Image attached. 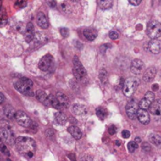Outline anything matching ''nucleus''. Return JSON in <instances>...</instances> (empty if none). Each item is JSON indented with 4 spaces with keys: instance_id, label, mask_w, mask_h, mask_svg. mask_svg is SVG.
Wrapping results in <instances>:
<instances>
[{
    "instance_id": "obj_1",
    "label": "nucleus",
    "mask_w": 161,
    "mask_h": 161,
    "mask_svg": "<svg viewBox=\"0 0 161 161\" xmlns=\"http://www.w3.org/2000/svg\"><path fill=\"white\" fill-rule=\"evenodd\" d=\"M15 146L17 151L23 157L29 159L34 157L36 150V143L32 138L28 137H19L16 138Z\"/></svg>"
},
{
    "instance_id": "obj_2",
    "label": "nucleus",
    "mask_w": 161,
    "mask_h": 161,
    "mask_svg": "<svg viewBox=\"0 0 161 161\" xmlns=\"http://www.w3.org/2000/svg\"><path fill=\"white\" fill-rule=\"evenodd\" d=\"M32 86V81L26 77H21L14 83V87L25 95L33 96Z\"/></svg>"
},
{
    "instance_id": "obj_3",
    "label": "nucleus",
    "mask_w": 161,
    "mask_h": 161,
    "mask_svg": "<svg viewBox=\"0 0 161 161\" xmlns=\"http://www.w3.org/2000/svg\"><path fill=\"white\" fill-rule=\"evenodd\" d=\"M140 84V80L138 77H129L124 81L123 86V92L127 97H130L135 93Z\"/></svg>"
},
{
    "instance_id": "obj_4",
    "label": "nucleus",
    "mask_w": 161,
    "mask_h": 161,
    "mask_svg": "<svg viewBox=\"0 0 161 161\" xmlns=\"http://www.w3.org/2000/svg\"><path fill=\"white\" fill-rule=\"evenodd\" d=\"M146 32L152 39H157L161 36V24L157 20L149 22L147 25Z\"/></svg>"
},
{
    "instance_id": "obj_5",
    "label": "nucleus",
    "mask_w": 161,
    "mask_h": 161,
    "mask_svg": "<svg viewBox=\"0 0 161 161\" xmlns=\"http://www.w3.org/2000/svg\"><path fill=\"white\" fill-rule=\"evenodd\" d=\"M86 71L78 57L75 56L73 58V75L77 80H80L86 75Z\"/></svg>"
},
{
    "instance_id": "obj_6",
    "label": "nucleus",
    "mask_w": 161,
    "mask_h": 161,
    "mask_svg": "<svg viewBox=\"0 0 161 161\" xmlns=\"http://www.w3.org/2000/svg\"><path fill=\"white\" fill-rule=\"evenodd\" d=\"M54 66V60L52 55L47 54L42 57L39 62V68L41 71L48 72Z\"/></svg>"
},
{
    "instance_id": "obj_7",
    "label": "nucleus",
    "mask_w": 161,
    "mask_h": 161,
    "mask_svg": "<svg viewBox=\"0 0 161 161\" xmlns=\"http://www.w3.org/2000/svg\"><path fill=\"white\" fill-rule=\"evenodd\" d=\"M0 139L3 142L8 145H13L16 142L14 133L10 129L7 128V127H1L0 128Z\"/></svg>"
},
{
    "instance_id": "obj_8",
    "label": "nucleus",
    "mask_w": 161,
    "mask_h": 161,
    "mask_svg": "<svg viewBox=\"0 0 161 161\" xmlns=\"http://www.w3.org/2000/svg\"><path fill=\"white\" fill-rule=\"evenodd\" d=\"M138 103L135 100L130 101L126 105V113L127 116L130 119H135L137 118V114L138 112Z\"/></svg>"
},
{
    "instance_id": "obj_9",
    "label": "nucleus",
    "mask_w": 161,
    "mask_h": 161,
    "mask_svg": "<svg viewBox=\"0 0 161 161\" xmlns=\"http://www.w3.org/2000/svg\"><path fill=\"white\" fill-rule=\"evenodd\" d=\"M15 119L17 122L22 127H28L31 125V118L23 111H20V110L17 111L16 113Z\"/></svg>"
},
{
    "instance_id": "obj_10",
    "label": "nucleus",
    "mask_w": 161,
    "mask_h": 161,
    "mask_svg": "<svg viewBox=\"0 0 161 161\" xmlns=\"http://www.w3.org/2000/svg\"><path fill=\"white\" fill-rule=\"evenodd\" d=\"M154 98H155V95L151 91H148L146 94H145L144 97L140 101L138 106L140 107L141 109L146 110L147 108H149L150 105H152L153 102H154Z\"/></svg>"
},
{
    "instance_id": "obj_11",
    "label": "nucleus",
    "mask_w": 161,
    "mask_h": 161,
    "mask_svg": "<svg viewBox=\"0 0 161 161\" xmlns=\"http://www.w3.org/2000/svg\"><path fill=\"white\" fill-rule=\"evenodd\" d=\"M145 64L140 59H135L130 65V71L135 75H139L145 71Z\"/></svg>"
},
{
    "instance_id": "obj_12",
    "label": "nucleus",
    "mask_w": 161,
    "mask_h": 161,
    "mask_svg": "<svg viewBox=\"0 0 161 161\" xmlns=\"http://www.w3.org/2000/svg\"><path fill=\"white\" fill-rule=\"evenodd\" d=\"M137 118H138L140 123L145 124V125H146V124L150 122V116H149V113H148L147 110L139 108L138 114H137Z\"/></svg>"
},
{
    "instance_id": "obj_13",
    "label": "nucleus",
    "mask_w": 161,
    "mask_h": 161,
    "mask_svg": "<svg viewBox=\"0 0 161 161\" xmlns=\"http://www.w3.org/2000/svg\"><path fill=\"white\" fill-rule=\"evenodd\" d=\"M35 33H34V26L32 23H28L26 26L25 32V39L27 42H30L34 39Z\"/></svg>"
},
{
    "instance_id": "obj_14",
    "label": "nucleus",
    "mask_w": 161,
    "mask_h": 161,
    "mask_svg": "<svg viewBox=\"0 0 161 161\" xmlns=\"http://www.w3.org/2000/svg\"><path fill=\"white\" fill-rule=\"evenodd\" d=\"M149 50L153 53H159L161 51V41L159 39H152L149 42Z\"/></svg>"
},
{
    "instance_id": "obj_15",
    "label": "nucleus",
    "mask_w": 161,
    "mask_h": 161,
    "mask_svg": "<svg viewBox=\"0 0 161 161\" xmlns=\"http://www.w3.org/2000/svg\"><path fill=\"white\" fill-rule=\"evenodd\" d=\"M149 111L153 115L161 116V99H157L149 107Z\"/></svg>"
},
{
    "instance_id": "obj_16",
    "label": "nucleus",
    "mask_w": 161,
    "mask_h": 161,
    "mask_svg": "<svg viewBox=\"0 0 161 161\" xmlns=\"http://www.w3.org/2000/svg\"><path fill=\"white\" fill-rule=\"evenodd\" d=\"M37 24L42 29H47L49 27V22L47 17L42 12H39L37 15Z\"/></svg>"
},
{
    "instance_id": "obj_17",
    "label": "nucleus",
    "mask_w": 161,
    "mask_h": 161,
    "mask_svg": "<svg viewBox=\"0 0 161 161\" xmlns=\"http://www.w3.org/2000/svg\"><path fill=\"white\" fill-rule=\"evenodd\" d=\"M156 74H157V69L154 67L149 68L148 69H146L144 72V75H143V80L144 81H146V83H149V82L152 81L153 80L155 77Z\"/></svg>"
},
{
    "instance_id": "obj_18",
    "label": "nucleus",
    "mask_w": 161,
    "mask_h": 161,
    "mask_svg": "<svg viewBox=\"0 0 161 161\" xmlns=\"http://www.w3.org/2000/svg\"><path fill=\"white\" fill-rule=\"evenodd\" d=\"M56 97L58 100V102H59L61 106L62 107V108H67L68 107H69V100L65 94H63V93L58 92L57 93Z\"/></svg>"
},
{
    "instance_id": "obj_19",
    "label": "nucleus",
    "mask_w": 161,
    "mask_h": 161,
    "mask_svg": "<svg viewBox=\"0 0 161 161\" xmlns=\"http://www.w3.org/2000/svg\"><path fill=\"white\" fill-rule=\"evenodd\" d=\"M83 36L86 38L87 40L89 41H93L96 39V37L97 36V30L94 29V28H86V29L83 31Z\"/></svg>"
},
{
    "instance_id": "obj_20",
    "label": "nucleus",
    "mask_w": 161,
    "mask_h": 161,
    "mask_svg": "<svg viewBox=\"0 0 161 161\" xmlns=\"http://www.w3.org/2000/svg\"><path fill=\"white\" fill-rule=\"evenodd\" d=\"M72 112L75 113V115L78 116H82V115H85L87 113V109L85 105H80V104H75L72 106Z\"/></svg>"
},
{
    "instance_id": "obj_21",
    "label": "nucleus",
    "mask_w": 161,
    "mask_h": 161,
    "mask_svg": "<svg viewBox=\"0 0 161 161\" xmlns=\"http://www.w3.org/2000/svg\"><path fill=\"white\" fill-rule=\"evenodd\" d=\"M68 131L71 134L72 137H73L75 139L79 140L82 138V132L80 130V128H78L75 126H71L68 128Z\"/></svg>"
},
{
    "instance_id": "obj_22",
    "label": "nucleus",
    "mask_w": 161,
    "mask_h": 161,
    "mask_svg": "<svg viewBox=\"0 0 161 161\" xmlns=\"http://www.w3.org/2000/svg\"><path fill=\"white\" fill-rule=\"evenodd\" d=\"M48 106H51L58 110L62 109V107L61 106L56 96L54 95H50L48 97Z\"/></svg>"
},
{
    "instance_id": "obj_23",
    "label": "nucleus",
    "mask_w": 161,
    "mask_h": 161,
    "mask_svg": "<svg viewBox=\"0 0 161 161\" xmlns=\"http://www.w3.org/2000/svg\"><path fill=\"white\" fill-rule=\"evenodd\" d=\"M36 97L38 100L39 101L42 103L45 104L46 105L48 106V96L47 95V94L45 93V91H37L36 93Z\"/></svg>"
},
{
    "instance_id": "obj_24",
    "label": "nucleus",
    "mask_w": 161,
    "mask_h": 161,
    "mask_svg": "<svg viewBox=\"0 0 161 161\" xmlns=\"http://www.w3.org/2000/svg\"><path fill=\"white\" fill-rule=\"evenodd\" d=\"M3 110H4V114L6 115V116L7 118H9L10 119L15 118L17 112L15 111V109L12 106H10V105H6V106H5Z\"/></svg>"
},
{
    "instance_id": "obj_25",
    "label": "nucleus",
    "mask_w": 161,
    "mask_h": 161,
    "mask_svg": "<svg viewBox=\"0 0 161 161\" xmlns=\"http://www.w3.org/2000/svg\"><path fill=\"white\" fill-rule=\"evenodd\" d=\"M54 119L57 124H58L59 125H64L66 124V122H67V117L62 113H55Z\"/></svg>"
},
{
    "instance_id": "obj_26",
    "label": "nucleus",
    "mask_w": 161,
    "mask_h": 161,
    "mask_svg": "<svg viewBox=\"0 0 161 161\" xmlns=\"http://www.w3.org/2000/svg\"><path fill=\"white\" fill-rule=\"evenodd\" d=\"M96 113H97V117L100 118L102 120H104L107 117V116H108V111L105 108H103V107L97 108V110H96Z\"/></svg>"
},
{
    "instance_id": "obj_27",
    "label": "nucleus",
    "mask_w": 161,
    "mask_h": 161,
    "mask_svg": "<svg viewBox=\"0 0 161 161\" xmlns=\"http://www.w3.org/2000/svg\"><path fill=\"white\" fill-rule=\"evenodd\" d=\"M149 141L155 146H160L161 144V137L157 134H151L149 136Z\"/></svg>"
},
{
    "instance_id": "obj_28",
    "label": "nucleus",
    "mask_w": 161,
    "mask_h": 161,
    "mask_svg": "<svg viewBox=\"0 0 161 161\" xmlns=\"http://www.w3.org/2000/svg\"><path fill=\"white\" fill-rule=\"evenodd\" d=\"M99 7L102 9H108L113 6V1L110 0H104V1H99L98 2Z\"/></svg>"
},
{
    "instance_id": "obj_29",
    "label": "nucleus",
    "mask_w": 161,
    "mask_h": 161,
    "mask_svg": "<svg viewBox=\"0 0 161 161\" xmlns=\"http://www.w3.org/2000/svg\"><path fill=\"white\" fill-rule=\"evenodd\" d=\"M99 79H100L102 83L105 84L107 83V80H108V72L105 70V69H102L99 73Z\"/></svg>"
},
{
    "instance_id": "obj_30",
    "label": "nucleus",
    "mask_w": 161,
    "mask_h": 161,
    "mask_svg": "<svg viewBox=\"0 0 161 161\" xmlns=\"http://www.w3.org/2000/svg\"><path fill=\"white\" fill-rule=\"evenodd\" d=\"M127 147H128V150L130 151V153H134L138 148V144L135 142V141H132L128 143Z\"/></svg>"
},
{
    "instance_id": "obj_31",
    "label": "nucleus",
    "mask_w": 161,
    "mask_h": 161,
    "mask_svg": "<svg viewBox=\"0 0 161 161\" xmlns=\"http://www.w3.org/2000/svg\"><path fill=\"white\" fill-rule=\"evenodd\" d=\"M0 151H1L3 154H5V155L9 156V151L8 150L6 145L4 144V142H3L1 139H0Z\"/></svg>"
},
{
    "instance_id": "obj_32",
    "label": "nucleus",
    "mask_w": 161,
    "mask_h": 161,
    "mask_svg": "<svg viewBox=\"0 0 161 161\" xmlns=\"http://www.w3.org/2000/svg\"><path fill=\"white\" fill-rule=\"evenodd\" d=\"M7 23V17L5 13H2L0 11V26H4Z\"/></svg>"
},
{
    "instance_id": "obj_33",
    "label": "nucleus",
    "mask_w": 161,
    "mask_h": 161,
    "mask_svg": "<svg viewBox=\"0 0 161 161\" xmlns=\"http://www.w3.org/2000/svg\"><path fill=\"white\" fill-rule=\"evenodd\" d=\"M27 6V2L25 1H17L16 2L14 6H15L17 9H22V8L25 7Z\"/></svg>"
},
{
    "instance_id": "obj_34",
    "label": "nucleus",
    "mask_w": 161,
    "mask_h": 161,
    "mask_svg": "<svg viewBox=\"0 0 161 161\" xmlns=\"http://www.w3.org/2000/svg\"><path fill=\"white\" fill-rule=\"evenodd\" d=\"M108 36H109V38L111 39L116 40V39H117L118 38H119V33H118L116 31L113 30V31H109V34H108Z\"/></svg>"
},
{
    "instance_id": "obj_35",
    "label": "nucleus",
    "mask_w": 161,
    "mask_h": 161,
    "mask_svg": "<svg viewBox=\"0 0 161 161\" xmlns=\"http://www.w3.org/2000/svg\"><path fill=\"white\" fill-rule=\"evenodd\" d=\"M60 32H61V35L64 38H67L68 36H69V31L68 28H62L60 29Z\"/></svg>"
},
{
    "instance_id": "obj_36",
    "label": "nucleus",
    "mask_w": 161,
    "mask_h": 161,
    "mask_svg": "<svg viewBox=\"0 0 161 161\" xmlns=\"http://www.w3.org/2000/svg\"><path fill=\"white\" fill-rule=\"evenodd\" d=\"M46 135L47 136V138H50V139H53L55 136L54 131H53L52 129H48V130H47V131H46Z\"/></svg>"
},
{
    "instance_id": "obj_37",
    "label": "nucleus",
    "mask_w": 161,
    "mask_h": 161,
    "mask_svg": "<svg viewBox=\"0 0 161 161\" xmlns=\"http://www.w3.org/2000/svg\"><path fill=\"white\" fill-rule=\"evenodd\" d=\"M142 149L144 152H149L151 150V146L148 142H144L142 146Z\"/></svg>"
},
{
    "instance_id": "obj_38",
    "label": "nucleus",
    "mask_w": 161,
    "mask_h": 161,
    "mask_svg": "<svg viewBox=\"0 0 161 161\" xmlns=\"http://www.w3.org/2000/svg\"><path fill=\"white\" fill-rule=\"evenodd\" d=\"M130 131H129V130H123V132H122V137L124 138H130Z\"/></svg>"
},
{
    "instance_id": "obj_39",
    "label": "nucleus",
    "mask_w": 161,
    "mask_h": 161,
    "mask_svg": "<svg viewBox=\"0 0 161 161\" xmlns=\"http://www.w3.org/2000/svg\"><path fill=\"white\" fill-rule=\"evenodd\" d=\"M108 132H109L110 135H115L116 132V127L114 125H112L111 127H109L108 128Z\"/></svg>"
},
{
    "instance_id": "obj_40",
    "label": "nucleus",
    "mask_w": 161,
    "mask_h": 161,
    "mask_svg": "<svg viewBox=\"0 0 161 161\" xmlns=\"http://www.w3.org/2000/svg\"><path fill=\"white\" fill-rule=\"evenodd\" d=\"M129 3L131 5H133V6H138V5L141 3V0H130L129 1Z\"/></svg>"
},
{
    "instance_id": "obj_41",
    "label": "nucleus",
    "mask_w": 161,
    "mask_h": 161,
    "mask_svg": "<svg viewBox=\"0 0 161 161\" xmlns=\"http://www.w3.org/2000/svg\"><path fill=\"white\" fill-rule=\"evenodd\" d=\"M92 160H93V159L91 156L86 155L81 158V161H92Z\"/></svg>"
},
{
    "instance_id": "obj_42",
    "label": "nucleus",
    "mask_w": 161,
    "mask_h": 161,
    "mask_svg": "<svg viewBox=\"0 0 161 161\" xmlns=\"http://www.w3.org/2000/svg\"><path fill=\"white\" fill-rule=\"evenodd\" d=\"M47 4H48L51 8H53L56 6L57 3L55 1H50V2H47Z\"/></svg>"
},
{
    "instance_id": "obj_43",
    "label": "nucleus",
    "mask_w": 161,
    "mask_h": 161,
    "mask_svg": "<svg viewBox=\"0 0 161 161\" xmlns=\"http://www.w3.org/2000/svg\"><path fill=\"white\" fill-rule=\"evenodd\" d=\"M68 157H69V158L70 159L71 161H76V160H75V156L74 154H69Z\"/></svg>"
},
{
    "instance_id": "obj_44",
    "label": "nucleus",
    "mask_w": 161,
    "mask_h": 161,
    "mask_svg": "<svg viewBox=\"0 0 161 161\" xmlns=\"http://www.w3.org/2000/svg\"><path fill=\"white\" fill-rule=\"evenodd\" d=\"M4 100H5L4 95H3V94L0 92V104L3 103V102H4Z\"/></svg>"
},
{
    "instance_id": "obj_45",
    "label": "nucleus",
    "mask_w": 161,
    "mask_h": 161,
    "mask_svg": "<svg viewBox=\"0 0 161 161\" xmlns=\"http://www.w3.org/2000/svg\"><path fill=\"white\" fill-rule=\"evenodd\" d=\"M152 88L153 91H157V90L159 89V85L158 84H153V85Z\"/></svg>"
},
{
    "instance_id": "obj_46",
    "label": "nucleus",
    "mask_w": 161,
    "mask_h": 161,
    "mask_svg": "<svg viewBox=\"0 0 161 161\" xmlns=\"http://www.w3.org/2000/svg\"><path fill=\"white\" fill-rule=\"evenodd\" d=\"M135 142L136 143H140L141 142V139H140V138H138V137H137V138H135Z\"/></svg>"
},
{
    "instance_id": "obj_47",
    "label": "nucleus",
    "mask_w": 161,
    "mask_h": 161,
    "mask_svg": "<svg viewBox=\"0 0 161 161\" xmlns=\"http://www.w3.org/2000/svg\"><path fill=\"white\" fill-rule=\"evenodd\" d=\"M115 143H116V146H120V144H121L120 141H116V142H115Z\"/></svg>"
},
{
    "instance_id": "obj_48",
    "label": "nucleus",
    "mask_w": 161,
    "mask_h": 161,
    "mask_svg": "<svg viewBox=\"0 0 161 161\" xmlns=\"http://www.w3.org/2000/svg\"><path fill=\"white\" fill-rule=\"evenodd\" d=\"M6 161H11V160H6Z\"/></svg>"
}]
</instances>
